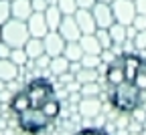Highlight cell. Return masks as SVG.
<instances>
[{"label":"cell","mask_w":146,"mask_h":135,"mask_svg":"<svg viewBox=\"0 0 146 135\" xmlns=\"http://www.w3.org/2000/svg\"><path fill=\"white\" fill-rule=\"evenodd\" d=\"M8 109L25 133L39 135L61 115V101L53 83L39 77L12 95Z\"/></svg>","instance_id":"obj_1"},{"label":"cell","mask_w":146,"mask_h":135,"mask_svg":"<svg viewBox=\"0 0 146 135\" xmlns=\"http://www.w3.org/2000/svg\"><path fill=\"white\" fill-rule=\"evenodd\" d=\"M108 99L110 103H112V107L120 113H128V115H132L136 113L144 101H146V93L138 91L134 87V83H122L114 89H108Z\"/></svg>","instance_id":"obj_2"},{"label":"cell","mask_w":146,"mask_h":135,"mask_svg":"<svg viewBox=\"0 0 146 135\" xmlns=\"http://www.w3.org/2000/svg\"><path fill=\"white\" fill-rule=\"evenodd\" d=\"M31 38L27 20H18V18H10L2 24V41L12 47V48H21L25 47V43Z\"/></svg>","instance_id":"obj_3"},{"label":"cell","mask_w":146,"mask_h":135,"mask_svg":"<svg viewBox=\"0 0 146 135\" xmlns=\"http://www.w3.org/2000/svg\"><path fill=\"white\" fill-rule=\"evenodd\" d=\"M112 12H114V20L120 24H132L136 12V4L134 0H114L112 2Z\"/></svg>","instance_id":"obj_4"},{"label":"cell","mask_w":146,"mask_h":135,"mask_svg":"<svg viewBox=\"0 0 146 135\" xmlns=\"http://www.w3.org/2000/svg\"><path fill=\"white\" fill-rule=\"evenodd\" d=\"M94 18H96V24L98 28H110L116 20H114V12H112V4L110 2H96L94 8Z\"/></svg>","instance_id":"obj_5"},{"label":"cell","mask_w":146,"mask_h":135,"mask_svg":"<svg viewBox=\"0 0 146 135\" xmlns=\"http://www.w3.org/2000/svg\"><path fill=\"white\" fill-rule=\"evenodd\" d=\"M43 43H45V54L49 56H59L65 50L67 41L59 34V30H49L47 36H43Z\"/></svg>","instance_id":"obj_6"},{"label":"cell","mask_w":146,"mask_h":135,"mask_svg":"<svg viewBox=\"0 0 146 135\" xmlns=\"http://www.w3.org/2000/svg\"><path fill=\"white\" fill-rule=\"evenodd\" d=\"M57 30H59V34L65 38V41H79L81 38V28H79V24H77V20H75L73 14H65L63 16V20H61Z\"/></svg>","instance_id":"obj_7"},{"label":"cell","mask_w":146,"mask_h":135,"mask_svg":"<svg viewBox=\"0 0 146 135\" xmlns=\"http://www.w3.org/2000/svg\"><path fill=\"white\" fill-rule=\"evenodd\" d=\"M75 20L81 28V34H94L98 30V24H96V18H94V12L91 8H77L75 10Z\"/></svg>","instance_id":"obj_8"},{"label":"cell","mask_w":146,"mask_h":135,"mask_svg":"<svg viewBox=\"0 0 146 135\" xmlns=\"http://www.w3.org/2000/svg\"><path fill=\"white\" fill-rule=\"evenodd\" d=\"M27 26H29L31 36H36V38L47 36V32H49V24H47L45 12H33L31 18L27 20Z\"/></svg>","instance_id":"obj_9"},{"label":"cell","mask_w":146,"mask_h":135,"mask_svg":"<svg viewBox=\"0 0 146 135\" xmlns=\"http://www.w3.org/2000/svg\"><path fill=\"white\" fill-rule=\"evenodd\" d=\"M10 10H12V18H18V20H29L33 10L31 0H10Z\"/></svg>","instance_id":"obj_10"},{"label":"cell","mask_w":146,"mask_h":135,"mask_svg":"<svg viewBox=\"0 0 146 135\" xmlns=\"http://www.w3.org/2000/svg\"><path fill=\"white\" fill-rule=\"evenodd\" d=\"M79 45L83 48V54H102L104 52V48H102V45L98 41V36H96V32L94 34H81Z\"/></svg>","instance_id":"obj_11"},{"label":"cell","mask_w":146,"mask_h":135,"mask_svg":"<svg viewBox=\"0 0 146 135\" xmlns=\"http://www.w3.org/2000/svg\"><path fill=\"white\" fill-rule=\"evenodd\" d=\"M25 52L29 54V59L31 61H36L39 56L45 54V43H43V38H36V36H31L29 41L25 43Z\"/></svg>","instance_id":"obj_12"},{"label":"cell","mask_w":146,"mask_h":135,"mask_svg":"<svg viewBox=\"0 0 146 135\" xmlns=\"http://www.w3.org/2000/svg\"><path fill=\"white\" fill-rule=\"evenodd\" d=\"M18 69L10 59H0V83H10L18 77Z\"/></svg>","instance_id":"obj_13"},{"label":"cell","mask_w":146,"mask_h":135,"mask_svg":"<svg viewBox=\"0 0 146 135\" xmlns=\"http://www.w3.org/2000/svg\"><path fill=\"white\" fill-rule=\"evenodd\" d=\"M63 16H65V14L61 12V8H59L57 4H49L47 10H45V18H47L49 30H57L59 24H61V20H63Z\"/></svg>","instance_id":"obj_14"},{"label":"cell","mask_w":146,"mask_h":135,"mask_svg":"<svg viewBox=\"0 0 146 135\" xmlns=\"http://www.w3.org/2000/svg\"><path fill=\"white\" fill-rule=\"evenodd\" d=\"M102 105L96 97H83L81 105H79V113L83 115V117H96V115L100 113Z\"/></svg>","instance_id":"obj_15"},{"label":"cell","mask_w":146,"mask_h":135,"mask_svg":"<svg viewBox=\"0 0 146 135\" xmlns=\"http://www.w3.org/2000/svg\"><path fill=\"white\" fill-rule=\"evenodd\" d=\"M69 67H71V61L67 59V56L59 54V56H51V65H49V71L53 75L61 77L63 73H69Z\"/></svg>","instance_id":"obj_16"},{"label":"cell","mask_w":146,"mask_h":135,"mask_svg":"<svg viewBox=\"0 0 146 135\" xmlns=\"http://www.w3.org/2000/svg\"><path fill=\"white\" fill-rule=\"evenodd\" d=\"M108 30H110V36H112V43H114V47H122V45L128 41V36H126V24L114 22V24L110 26Z\"/></svg>","instance_id":"obj_17"},{"label":"cell","mask_w":146,"mask_h":135,"mask_svg":"<svg viewBox=\"0 0 146 135\" xmlns=\"http://www.w3.org/2000/svg\"><path fill=\"white\" fill-rule=\"evenodd\" d=\"M63 56H67V59H69L71 63L81 61V56H83V48H81L79 41H67L65 50H63Z\"/></svg>","instance_id":"obj_18"},{"label":"cell","mask_w":146,"mask_h":135,"mask_svg":"<svg viewBox=\"0 0 146 135\" xmlns=\"http://www.w3.org/2000/svg\"><path fill=\"white\" fill-rule=\"evenodd\" d=\"M75 81H77L79 85L96 83V81H98V69H85V67H81V69L75 73Z\"/></svg>","instance_id":"obj_19"},{"label":"cell","mask_w":146,"mask_h":135,"mask_svg":"<svg viewBox=\"0 0 146 135\" xmlns=\"http://www.w3.org/2000/svg\"><path fill=\"white\" fill-rule=\"evenodd\" d=\"M8 59L16 65V67H25V65H29V54L25 52V48L21 47V48H12L10 50V56H8Z\"/></svg>","instance_id":"obj_20"},{"label":"cell","mask_w":146,"mask_h":135,"mask_svg":"<svg viewBox=\"0 0 146 135\" xmlns=\"http://www.w3.org/2000/svg\"><path fill=\"white\" fill-rule=\"evenodd\" d=\"M96 36H98V41H100V45H102L104 50H112L114 43H112V36H110V30L108 28H98L96 30Z\"/></svg>","instance_id":"obj_21"},{"label":"cell","mask_w":146,"mask_h":135,"mask_svg":"<svg viewBox=\"0 0 146 135\" xmlns=\"http://www.w3.org/2000/svg\"><path fill=\"white\" fill-rule=\"evenodd\" d=\"M102 63V54H83L81 56V67L85 69H98Z\"/></svg>","instance_id":"obj_22"},{"label":"cell","mask_w":146,"mask_h":135,"mask_svg":"<svg viewBox=\"0 0 146 135\" xmlns=\"http://www.w3.org/2000/svg\"><path fill=\"white\" fill-rule=\"evenodd\" d=\"M12 18V10H10V0H0V26L6 20Z\"/></svg>","instance_id":"obj_23"},{"label":"cell","mask_w":146,"mask_h":135,"mask_svg":"<svg viewBox=\"0 0 146 135\" xmlns=\"http://www.w3.org/2000/svg\"><path fill=\"white\" fill-rule=\"evenodd\" d=\"M57 6L63 14H75L77 10V0H57Z\"/></svg>","instance_id":"obj_24"},{"label":"cell","mask_w":146,"mask_h":135,"mask_svg":"<svg viewBox=\"0 0 146 135\" xmlns=\"http://www.w3.org/2000/svg\"><path fill=\"white\" fill-rule=\"evenodd\" d=\"M132 43H134V50L136 52L146 50V30H138L136 36L132 38Z\"/></svg>","instance_id":"obj_25"},{"label":"cell","mask_w":146,"mask_h":135,"mask_svg":"<svg viewBox=\"0 0 146 135\" xmlns=\"http://www.w3.org/2000/svg\"><path fill=\"white\" fill-rule=\"evenodd\" d=\"M134 87L138 89V91H142V93H146V65L138 71V75L134 77Z\"/></svg>","instance_id":"obj_26"},{"label":"cell","mask_w":146,"mask_h":135,"mask_svg":"<svg viewBox=\"0 0 146 135\" xmlns=\"http://www.w3.org/2000/svg\"><path fill=\"white\" fill-rule=\"evenodd\" d=\"M81 95H83V97H98V85L96 83L81 85Z\"/></svg>","instance_id":"obj_27"},{"label":"cell","mask_w":146,"mask_h":135,"mask_svg":"<svg viewBox=\"0 0 146 135\" xmlns=\"http://www.w3.org/2000/svg\"><path fill=\"white\" fill-rule=\"evenodd\" d=\"M132 24H134L136 30H146V16L144 14H136L134 20H132Z\"/></svg>","instance_id":"obj_28"},{"label":"cell","mask_w":146,"mask_h":135,"mask_svg":"<svg viewBox=\"0 0 146 135\" xmlns=\"http://www.w3.org/2000/svg\"><path fill=\"white\" fill-rule=\"evenodd\" d=\"M31 4H33L35 12H45L49 6V0H31Z\"/></svg>","instance_id":"obj_29"},{"label":"cell","mask_w":146,"mask_h":135,"mask_svg":"<svg viewBox=\"0 0 146 135\" xmlns=\"http://www.w3.org/2000/svg\"><path fill=\"white\" fill-rule=\"evenodd\" d=\"M75 135H108V133H106V131H102V129H96V127H85V129L77 131Z\"/></svg>","instance_id":"obj_30"},{"label":"cell","mask_w":146,"mask_h":135,"mask_svg":"<svg viewBox=\"0 0 146 135\" xmlns=\"http://www.w3.org/2000/svg\"><path fill=\"white\" fill-rule=\"evenodd\" d=\"M10 50H12V47H8L4 41H0V59H8Z\"/></svg>","instance_id":"obj_31"},{"label":"cell","mask_w":146,"mask_h":135,"mask_svg":"<svg viewBox=\"0 0 146 135\" xmlns=\"http://www.w3.org/2000/svg\"><path fill=\"white\" fill-rule=\"evenodd\" d=\"M134 4H136V12L146 16V0H134Z\"/></svg>","instance_id":"obj_32"},{"label":"cell","mask_w":146,"mask_h":135,"mask_svg":"<svg viewBox=\"0 0 146 135\" xmlns=\"http://www.w3.org/2000/svg\"><path fill=\"white\" fill-rule=\"evenodd\" d=\"M98 0H77V8H94Z\"/></svg>","instance_id":"obj_33"},{"label":"cell","mask_w":146,"mask_h":135,"mask_svg":"<svg viewBox=\"0 0 146 135\" xmlns=\"http://www.w3.org/2000/svg\"><path fill=\"white\" fill-rule=\"evenodd\" d=\"M98 2H110V4H112V2H114V0H98Z\"/></svg>","instance_id":"obj_34"},{"label":"cell","mask_w":146,"mask_h":135,"mask_svg":"<svg viewBox=\"0 0 146 135\" xmlns=\"http://www.w3.org/2000/svg\"><path fill=\"white\" fill-rule=\"evenodd\" d=\"M0 41H2V26H0Z\"/></svg>","instance_id":"obj_35"}]
</instances>
